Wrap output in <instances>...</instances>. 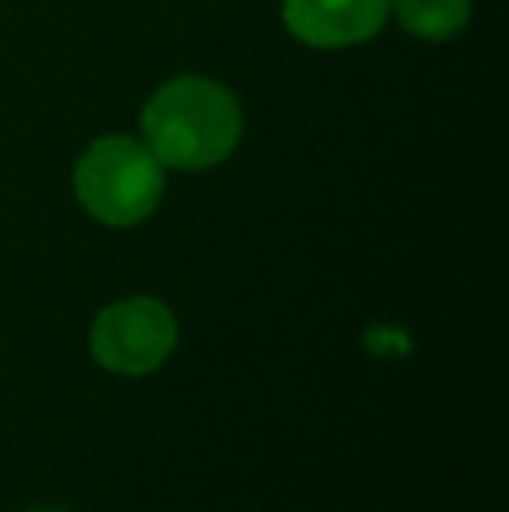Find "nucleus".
<instances>
[{"label":"nucleus","mask_w":509,"mask_h":512,"mask_svg":"<svg viewBox=\"0 0 509 512\" xmlns=\"http://www.w3.org/2000/svg\"><path fill=\"white\" fill-rule=\"evenodd\" d=\"M143 147L161 168L206 171L234 154L241 140V105L210 77H175L143 108Z\"/></svg>","instance_id":"1"},{"label":"nucleus","mask_w":509,"mask_h":512,"mask_svg":"<svg viewBox=\"0 0 509 512\" xmlns=\"http://www.w3.org/2000/svg\"><path fill=\"white\" fill-rule=\"evenodd\" d=\"M74 192L98 223L133 227L161 203L164 168L140 140L102 136L77 161Z\"/></svg>","instance_id":"2"},{"label":"nucleus","mask_w":509,"mask_h":512,"mask_svg":"<svg viewBox=\"0 0 509 512\" xmlns=\"http://www.w3.org/2000/svg\"><path fill=\"white\" fill-rule=\"evenodd\" d=\"M178 345V321L154 297H126L91 324V356L112 373L147 377Z\"/></svg>","instance_id":"3"},{"label":"nucleus","mask_w":509,"mask_h":512,"mask_svg":"<svg viewBox=\"0 0 509 512\" xmlns=\"http://www.w3.org/2000/svg\"><path fill=\"white\" fill-rule=\"evenodd\" d=\"M391 14V0H283L293 39L314 49H342L374 39Z\"/></svg>","instance_id":"4"},{"label":"nucleus","mask_w":509,"mask_h":512,"mask_svg":"<svg viewBox=\"0 0 509 512\" xmlns=\"http://www.w3.org/2000/svg\"><path fill=\"white\" fill-rule=\"evenodd\" d=\"M401 28L415 39L443 42L471 18V0H391Z\"/></svg>","instance_id":"5"},{"label":"nucleus","mask_w":509,"mask_h":512,"mask_svg":"<svg viewBox=\"0 0 509 512\" xmlns=\"http://www.w3.org/2000/svg\"><path fill=\"white\" fill-rule=\"evenodd\" d=\"M32 512H63V509H32Z\"/></svg>","instance_id":"6"}]
</instances>
